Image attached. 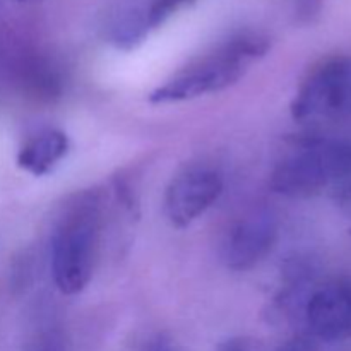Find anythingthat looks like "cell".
<instances>
[{
    "label": "cell",
    "instance_id": "1",
    "mask_svg": "<svg viewBox=\"0 0 351 351\" xmlns=\"http://www.w3.org/2000/svg\"><path fill=\"white\" fill-rule=\"evenodd\" d=\"M269 50V40L254 31H245L219 45L215 51L204 55L189 67L158 86L149 95L154 105L182 103L219 93L237 84L257 58Z\"/></svg>",
    "mask_w": 351,
    "mask_h": 351
},
{
    "label": "cell",
    "instance_id": "2",
    "mask_svg": "<svg viewBox=\"0 0 351 351\" xmlns=\"http://www.w3.org/2000/svg\"><path fill=\"white\" fill-rule=\"evenodd\" d=\"M101 221V202L95 192L77 195L58 219L51 237V274L64 295L81 293L91 281Z\"/></svg>",
    "mask_w": 351,
    "mask_h": 351
},
{
    "label": "cell",
    "instance_id": "3",
    "mask_svg": "<svg viewBox=\"0 0 351 351\" xmlns=\"http://www.w3.org/2000/svg\"><path fill=\"white\" fill-rule=\"evenodd\" d=\"M351 143L307 139L271 175V189L287 197H311L331 187L348 158Z\"/></svg>",
    "mask_w": 351,
    "mask_h": 351
},
{
    "label": "cell",
    "instance_id": "4",
    "mask_svg": "<svg viewBox=\"0 0 351 351\" xmlns=\"http://www.w3.org/2000/svg\"><path fill=\"white\" fill-rule=\"evenodd\" d=\"M291 115L300 122L351 117V57H335L312 71L298 89Z\"/></svg>",
    "mask_w": 351,
    "mask_h": 351
},
{
    "label": "cell",
    "instance_id": "5",
    "mask_svg": "<svg viewBox=\"0 0 351 351\" xmlns=\"http://www.w3.org/2000/svg\"><path fill=\"white\" fill-rule=\"evenodd\" d=\"M225 182L213 168H189L171 178L165 192V215L175 228H187L223 194Z\"/></svg>",
    "mask_w": 351,
    "mask_h": 351
},
{
    "label": "cell",
    "instance_id": "6",
    "mask_svg": "<svg viewBox=\"0 0 351 351\" xmlns=\"http://www.w3.org/2000/svg\"><path fill=\"white\" fill-rule=\"evenodd\" d=\"M278 240V221L267 209H256L235 221L221 245V261L232 271H249L263 263Z\"/></svg>",
    "mask_w": 351,
    "mask_h": 351
},
{
    "label": "cell",
    "instance_id": "7",
    "mask_svg": "<svg viewBox=\"0 0 351 351\" xmlns=\"http://www.w3.org/2000/svg\"><path fill=\"white\" fill-rule=\"evenodd\" d=\"M311 335L322 341H335L351 332V285L329 281L314 291L305 305Z\"/></svg>",
    "mask_w": 351,
    "mask_h": 351
},
{
    "label": "cell",
    "instance_id": "8",
    "mask_svg": "<svg viewBox=\"0 0 351 351\" xmlns=\"http://www.w3.org/2000/svg\"><path fill=\"white\" fill-rule=\"evenodd\" d=\"M195 0H149L146 7L127 16L113 33V41L122 48H134L151 31L163 26L178 10L192 5Z\"/></svg>",
    "mask_w": 351,
    "mask_h": 351
},
{
    "label": "cell",
    "instance_id": "9",
    "mask_svg": "<svg viewBox=\"0 0 351 351\" xmlns=\"http://www.w3.org/2000/svg\"><path fill=\"white\" fill-rule=\"evenodd\" d=\"M69 149L71 141L64 130H41L21 146L16 163L33 177H45L67 156Z\"/></svg>",
    "mask_w": 351,
    "mask_h": 351
},
{
    "label": "cell",
    "instance_id": "10",
    "mask_svg": "<svg viewBox=\"0 0 351 351\" xmlns=\"http://www.w3.org/2000/svg\"><path fill=\"white\" fill-rule=\"evenodd\" d=\"M276 351H321V348H319V339L312 335H297L287 339Z\"/></svg>",
    "mask_w": 351,
    "mask_h": 351
},
{
    "label": "cell",
    "instance_id": "11",
    "mask_svg": "<svg viewBox=\"0 0 351 351\" xmlns=\"http://www.w3.org/2000/svg\"><path fill=\"white\" fill-rule=\"evenodd\" d=\"M218 351H266V348L252 338H232L219 345Z\"/></svg>",
    "mask_w": 351,
    "mask_h": 351
},
{
    "label": "cell",
    "instance_id": "12",
    "mask_svg": "<svg viewBox=\"0 0 351 351\" xmlns=\"http://www.w3.org/2000/svg\"><path fill=\"white\" fill-rule=\"evenodd\" d=\"M141 351H175V346L165 336H156V338L151 339Z\"/></svg>",
    "mask_w": 351,
    "mask_h": 351
},
{
    "label": "cell",
    "instance_id": "13",
    "mask_svg": "<svg viewBox=\"0 0 351 351\" xmlns=\"http://www.w3.org/2000/svg\"><path fill=\"white\" fill-rule=\"evenodd\" d=\"M36 351H64V346H62V343L57 338L51 336V338L45 339Z\"/></svg>",
    "mask_w": 351,
    "mask_h": 351
},
{
    "label": "cell",
    "instance_id": "14",
    "mask_svg": "<svg viewBox=\"0 0 351 351\" xmlns=\"http://www.w3.org/2000/svg\"><path fill=\"white\" fill-rule=\"evenodd\" d=\"M17 2H23V3H31V2H40V0H17Z\"/></svg>",
    "mask_w": 351,
    "mask_h": 351
}]
</instances>
